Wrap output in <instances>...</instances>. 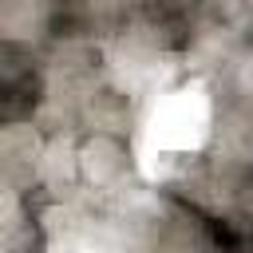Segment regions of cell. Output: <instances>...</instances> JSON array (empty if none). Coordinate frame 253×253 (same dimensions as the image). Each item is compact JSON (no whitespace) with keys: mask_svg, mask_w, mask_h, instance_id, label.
Masks as SVG:
<instances>
[{"mask_svg":"<svg viewBox=\"0 0 253 253\" xmlns=\"http://www.w3.org/2000/svg\"><path fill=\"white\" fill-rule=\"evenodd\" d=\"M36 99H40V75H36L32 59L20 47L4 43L0 47V115L8 123H16V119L32 115Z\"/></svg>","mask_w":253,"mask_h":253,"instance_id":"obj_1","label":"cell"}]
</instances>
